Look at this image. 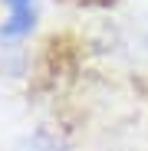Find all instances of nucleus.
Here are the masks:
<instances>
[{
  "instance_id": "nucleus-2",
  "label": "nucleus",
  "mask_w": 148,
  "mask_h": 151,
  "mask_svg": "<svg viewBox=\"0 0 148 151\" xmlns=\"http://www.w3.org/2000/svg\"><path fill=\"white\" fill-rule=\"evenodd\" d=\"M23 151H69V148H63V145H56V141H49V138H33V141L23 145Z\"/></svg>"
},
{
  "instance_id": "nucleus-1",
  "label": "nucleus",
  "mask_w": 148,
  "mask_h": 151,
  "mask_svg": "<svg viewBox=\"0 0 148 151\" xmlns=\"http://www.w3.org/2000/svg\"><path fill=\"white\" fill-rule=\"evenodd\" d=\"M7 7H10V17L4 23V30H0V40H23L30 30H33V23H36V0H7Z\"/></svg>"
}]
</instances>
